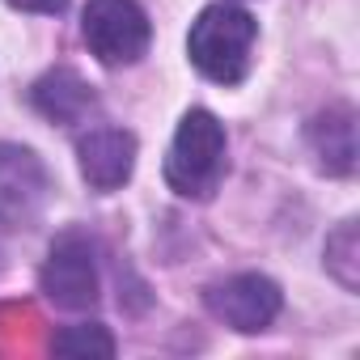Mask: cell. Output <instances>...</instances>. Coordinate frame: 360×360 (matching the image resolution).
<instances>
[{"label": "cell", "instance_id": "5b68a950", "mask_svg": "<svg viewBox=\"0 0 360 360\" xmlns=\"http://www.w3.org/2000/svg\"><path fill=\"white\" fill-rule=\"evenodd\" d=\"M51 195L47 165L22 148V144H0V225L5 229H30Z\"/></svg>", "mask_w": 360, "mask_h": 360}, {"label": "cell", "instance_id": "3957f363", "mask_svg": "<svg viewBox=\"0 0 360 360\" xmlns=\"http://www.w3.org/2000/svg\"><path fill=\"white\" fill-rule=\"evenodd\" d=\"M81 34H85V47L106 68H119V64H136L148 51L153 26L136 0H89L81 18Z\"/></svg>", "mask_w": 360, "mask_h": 360}, {"label": "cell", "instance_id": "277c9868", "mask_svg": "<svg viewBox=\"0 0 360 360\" xmlns=\"http://www.w3.org/2000/svg\"><path fill=\"white\" fill-rule=\"evenodd\" d=\"M39 288L56 309H89L98 301V259L94 242L81 233H64L51 242L47 263L39 271Z\"/></svg>", "mask_w": 360, "mask_h": 360}, {"label": "cell", "instance_id": "9c48e42d", "mask_svg": "<svg viewBox=\"0 0 360 360\" xmlns=\"http://www.w3.org/2000/svg\"><path fill=\"white\" fill-rule=\"evenodd\" d=\"M30 102L51 123H81L89 115V106H94V89L85 85V77L77 68H56L34 85Z\"/></svg>", "mask_w": 360, "mask_h": 360}, {"label": "cell", "instance_id": "7c38bea8", "mask_svg": "<svg viewBox=\"0 0 360 360\" xmlns=\"http://www.w3.org/2000/svg\"><path fill=\"white\" fill-rule=\"evenodd\" d=\"M13 9H22V13H47V18H60L64 9H68V0H9Z\"/></svg>", "mask_w": 360, "mask_h": 360}, {"label": "cell", "instance_id": "30bf717a", "mask_svg": "<svg viewBox=\"0 0 360 360\" xmlns=\"http://www.w3.org/2000/svg\"><path fill=\"white\" fill-rule=\"evenodd\" d=\"M51 352L56 356H115V339H110L106 326L81 322V326H64L51 339Z\"/></svg>", "mask_w": 360, "mask_h": 360}, {"label": "cell", "instance_id": "52a82bcc", "mask_svg": "<svg viewBox=\"0 0 360 360\" xmlns=\"http://www.w3.org/2000/svg\"><path fill=\"white\" fill-rule=\"evenodd\" d=\"M81 174L94 191H119L136 169V136L119 127H98L77 144Z\"/></svg>", "mask_w": 360, "mask_h": 360}, {"label": "cell", "instance_id": "7a4b0ae2", "mask_svg": "<svg viewBox=\"0 0 360 360\" xmlns=\"http://www.w3.org/2000/svg\"><path fill=\"white\" fill-rule=\"evenodd\" d=\"M221 174H225V123L212 110H187L165 153V183L187 200H208Z\"/></svg>", "mask_w": 360, "mask_h": 360}, {"label": "cell", "instance_id": "8fae6325", "mask_svg": "<svg viewBox=\"0 0 360 360\" xmlns=\"http://www.w3.org/2000/svg\"><path fill=\"white\" fill-rule=\"evenodd\" d=\"M326 267L343 288H356V225L347 221L330 242H326Z\"/></svg>", "mask_w": 360, "mask_h": 360}, {"label": "cell", "instance_id": "6da1fadb", "mask_svg": "<svg viewBox=\"0 0 360 360\" xmlns=\"http://www.w3.org/2000/svg\"><path fill=\"white\" fill-rule=\"evenodd\" d=\"M255 39H259V22L233 5V0H217L208 5L195 22H191V34H187V56L191 64L217 81V85H238L246 72H250V51H255Z\"/></svg>", "mask_w": 360, "mask_h": 360}, {"label": "cell", "instance_id": "ba28073f", "mask_svg": "<svg viewBox=\"0 0 360 360\" xmlns=\"http://www.w3.org/2000/svg\"><path fill=\"white\" fill-rule=\"evenodd\" d=\"M305 136H309V148L326 174L343 178L356 169V115L347 106H330V110L314 115Z\"/></svg>", "mask_w": 360, "mask_h": 360}, {"label": "cell", "instance_id": "8992f818", "mask_svg": "<svg viewBox=\"0 0 360 360\" xmlns=\"http://www.w3.org/2000/svg\"><path fill=\"white\" fill-rule=\"evenodd\" d=\"M204 301H208V309H212L225 326H233V330H242V335L267 330V326L276 322L280 305H284L280 284H276V280H267V276H259V271L229 276V280L212 284Z\"/></svg>", "mask_w": 360, "mask_h": 360}]
</instances>
